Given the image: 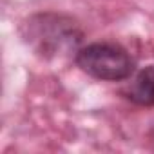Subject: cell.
Here are the masks:
<instances>
[{
    "instance_id": "obj_1",
    "label": "cell",
    "mask_w": 154,
    "mask_h": 154,
    "mask_svg": "<svg viewBox=\"0 0 154 154\" xmlns=\"http://www.w3.org/2000/svg\"><path fill=\"white\" fill-rule=\"evenodd\" d=\"M26 29V42L44 56L76 51L82 42V31L76 22L56 13H44L29 18Z\"/></svg>"
},
{
    "instance_id": "obj_2",
    "label": "cell",
    "mask_w": 154,
    "mask_h": 154,
    "mask_svg": "<svg viewBox=\"0 0 154 154\" xmlns=\"http://www.w3.org/2000/svg\"><path fill=\"white\" fill-rule=\"evenodd\" d=\"M76 63L89 76L107 82L125 80L134 71V62L123 47L100 42L76 51Z\"/></svg>"
},
{
    "instance_id": "obj_3",
    "label": "cell",
    "mask_w": 154,
    "mask_h": 154,
    "mask_svg": "<svg viewBox=\"0 0 154 154\" xmlns=\"http://www.w3.org/2000/svg\"><path fill=\"white\" fill-rule=\"evenodd\" d=\"M125 98L131 100L136 105L141 107H152L154 105V67L149 65L141 69L136 78L131 82V85L123 91Z\"/></svg>"
}]
</instances>
